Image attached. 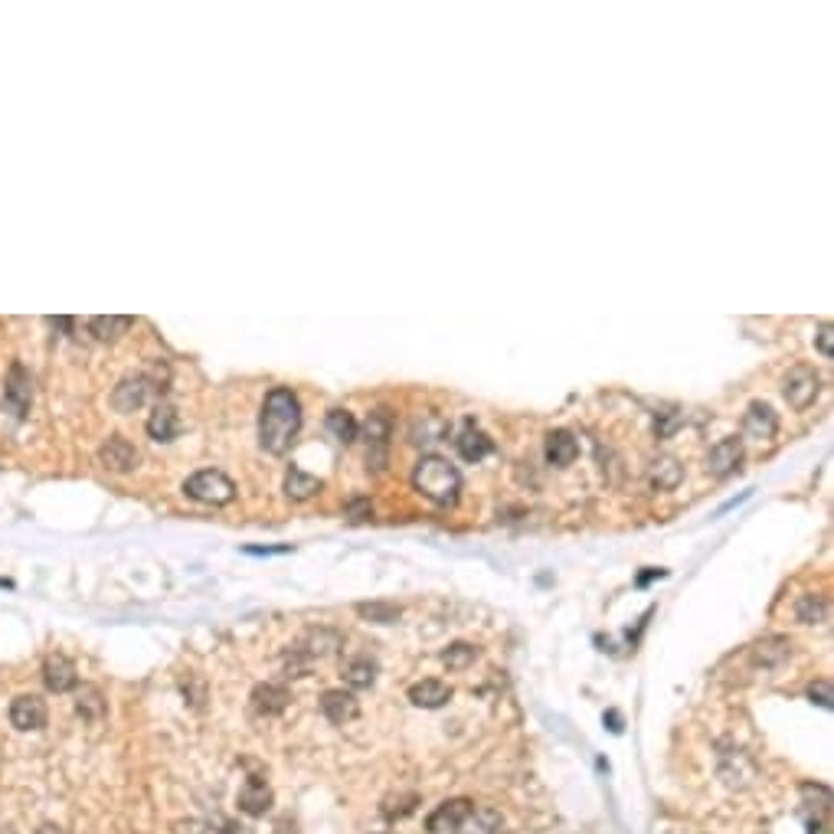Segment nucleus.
<instances>
[{
	"mask_svg": "<svg viewBox=\"0 0 834 834\" xmlns=\"http://www.w3.org/2000/svg\"><path fill=\"white\" fill-rule=\"evenodd\" d=\"M132 327V317H124V315H98V317H92L88 321V334L96 337V341H118L124 331Z\"/></svg>",
	"mask_w": 834,
	"mask_h": 834,
	"instance_id": "nucleus-23",
	"label": "nucleus"
},
{
	"mask_svg": "<svg viewBox=\"0 0 834 834\" xmlns=\"http://www.w3.org/2000/svg\"><path fill=\"white\" fill-rule=\"evenodd\" d=\"M327 432H331L337 442L351 445V442L361 435V426H357V419H353L347 409H331V413H327Z\"/></svg>",
	"mask_w": 834,
	"mask_h": 834,
	"instance_id": "nucleus-25",
	"label": "nucleus"
},
{
	"mask_svg": "<svg viewBox=\"0 0 834 834\" xmlns=\"http://www.w3.org/2000/svg\"><path fill=\"white\" fill-rule=\"evenodd\" d=\"M357 612H361L363 619H373V622H383V625L399 619V606H393V602H370V606L363 602V606H357Z\"/></svg>",
	"mask_w": 834,
	"mask_h": 834,
	"instance_id": "nucleus-32",
	"label": "nucleus"
},
{
	"mask_svg": "<svg viewBox=\"0 0 834 834\" xmlns=\"http://www.w3.org/2000/svg\"><path fill=\"white\" fill-rule=\"evenodd\" d=\"M148 380L144 377H128L122 380L118 387H115L112 393V406L118 409V413H134V409H141L144 406V399H148Z\"/></svg>",
	"mask_w": 834,
	"mask_h": 834,
	"instance_id": "nucleus-17",
	"label": "nucleus"
},
{
	"mask_svg": "<svg viewBox=\"0 0 834 834\" xmlns=\"http://www.w3.org/2000/svg\"><path fill=\"white\" fill-rule=\"evenodd\" d=\"M76 710H79L86 720H102V717H105V697H102V691L92 684H82L79 697H76Z\"/></svg>",
	"mask_w": 834,
	"mask_h": 834,
	"instance_id": "nucleus-28",
	"label": "nucleus"
},
{
	"mask_svg": "<svg viewBox=\"0 0 834 834\" xmlns=\"http://www.w3.org/2000/svg\"><path fill=\"white\" fill-rule=\"evenodd\" d=\"M36 834H66V831H62V828H56V825H43Z\"/></svg>",
	"mask_w": 834,
	"mask_h": 834,
	"instance_id": "nucleus-40",
	"label": "nucleus"
},
{
	"mask_svg": "<svg viewBox=\"0 0 834 834\" xmlns=\"http://www.w3.org/2000/svg\"><path fill=\"white\" fill-rule=\"evenodd\" d=\"M50 720V710H46V701L36 694H20L10 701V723L20 729V733H36L43 729Z\"/></svg>",
	"mask_w": 834,
	"mask_h": 834,
	"instance_id": "nucleus-6",
	"label": "nucleus"
},
{
	"mask_svg": "<svg viewBox=\"0 0 834 834\" xmlns=\"http://www.w3.org/2000/svg\"><path fill=\"white\" fill-rule=\"evenodd\" d=\"M808 697H811V703H818V707H825V710H831V684L828 681H815V684L808 687Z\"/></svg>",
	"mask_w": 834,
	"mask_h": 834,
	"instance_id": "nucleus-35",
	"label": "nucleus"
},
{
	"mask_svg": "<svg viewBox=\"0 0 834 834\" xmlns=\"http://www.w3.org/2000/svg\"><path fill=\"white\" fill-rule=\"evenodd\" d=\"M337 645H341V635L327 632V628H317V632H307L305 648H298V651L305 655L307 661H311V658H325V655H331Z\"/></svg>",
	"mask_w": 834,
	"mask_h": 834,
	"instance_id": "nucleus-26",
	"label": "nucleus"
},
{
	"mask_svg": "<svg viewBox=\"0 0 834 834\" xmlns=\"http://www.w3.org/2000/svg\"><path fill=\"white\" fill-rule=\"evenodd\" d=\"M409 701H413L416 707H422V710H439V707H445V703L452 701V687H448L445 681L426 677V681L409 687Z\"/></svg>",
	"mask_w": 834,
	"mask_h": 834,
	"instance_id": "nucleus-15",
	"label": "nucleus"
},
{
	"mask_svg": "<svg viewBox=\"0 0 834 834\" xmlns=\"http://www.w3.org/2000/svg\"><path fill=\"white\" fill-rule=\"evenodd\" d=\"M818 390H821V380H818L815 370L808 367H795L782 383V393H785V403L792 409H808V406L818 399Z\"/></svg>",
	"mask_w": 834,
	"mask_h": 834,
	"instance_id": "nucleus-5",
	"label": "nucleus"
},
{
	"mask_svg": "<svg viewBox=\"0 0 834 834\" xmlns=\"http://www.w3.org/2000/svg\"><path fill=\"white\" fill-rule=\"evenodd\" d=\"M795 619L805 625H821L828 619V602L825 596H815V592H808V596L799 599V606H795Z\"/></svg>",
	"mask_w": 834,
	"mask_h": 834,
	"instance_id": "nucleus-30",
	"label": "nucleus"
},
{
	"mask_svg": "<svg viewBox=\"0 0 834 834\" xmlns=\"http://www.w3.org/2000/svg\"><path fill=\"white\" fill-rule=\"evenodd\" d=\"M544 455L550 465L556 468H566L576 462V455H580V442L573 439V432L566 429H556L546 435V445H544Z\"/></svg>",
	"mask_w": 834,
	"mask_h": 834,
	"instance_id": "nucleus-16",
	"label": "nucleus"
},
{
	"mask_svg": "<svg viewBox=\"0 0 834 834\" xmlns=\"http://www.w3.org/2000/svg\"><path fill=\"white\" fill-rule=\"evenodd\" d=\"M743 432L756 442L773 439L775 432H779V416L773 413V406H765V403L749 406L747 416H743Z\"/></svg>",
	"mask_w": 834,
	"mask_h": 834,
	"instance_id": "nucleus-13",
	"label": "nucleus"
},
{
	"mask_svg": "<svg viewBox=\"0 0 834 834\" xmlns=\"http://www.w3.org/2000/svg\"><path fill=\"white\" fill-rule=\"evenodd\" d=\"M474 655H478V651H474L472 645H465V641H458V645H452V648H448L445 655H442V661H445V664L452 667V671H462V667L472 664Z\"/></svg>",
	"mask_w": 834,
	"mask_h": 834,
	"instance_id": "nucleus-33",
	"label": "nucleus"
},
{
	"mask_svg": "<svg viewBox=\"0 0 834 834\" xmlns=\"http://www.w3.org/2000/svg\"><path fill=\"white\" fill-rule=\"evenodd\" d=\"M416 802L419 799H416L413 792H409V795H390V799L383 802V815H387L390 821H393V818H406L416 808Z\"/></svg>",
	"mask_w": 834,
	"mask_h": 834,
	"instance_id": "nucleus-34",
	"label": "nucleus"
},
{
	"mask_svg": "<svg viewBox=\"0 0 834 834\" xmlns=\"http://www.w3.org/2000/svg\"><path fill=\"white\" fill-rule=\"evenodd\" d=\"M472 802L468 799H448V802H442L435 811H432L429 818H426V828H429V834H448V831H455L458 825H462V818L472 811Z\"/></svg>",
	"mask_w": 834,
	"mask_h": 834,
	"instance_id": "nucleus-12",
	"label": "nucleus"
},
{
	"mask_svg": "<svg viewBox=\"0 0 834 834\" xmlns=\"http://www.w3.org/2000/svg\"><path fill=\"white\" fill-rule=\"evenodd\" d=\"M184 494L200 500V504H210V508H223V504L236 498V484L220 468H203V472L190 474L184 481Z\"/></svg>",
	"mask_w": 834,
	"mask_h": 834,
	"instance_id": "nucleus-3",
	"label": "nucleus"
},
{
	"mask_svg": "<svg viewBox=\"0 0 834 834\" xmlns=\"http://www.w3.org/2000/svg\"><path fill=\"white\" fill-rule=\"evenodd\" d=\"M792 655V641L785 635H769L759 645H753V661L759 667H779Z\"/></svg>",
	"mask_w": 834,
	"mask_h": 834,
	"instance_id": "nucleus-21",
	"label": "nucleus"
},
{
	"mask_svg": "<svg viewBox=\"0 0 834 834\" xmlns=\"http://www.w3.org/2000/svg\"><path fill=\"white\" fill-rule=\"evenodd\" d=\"M98 458H102V465L115 474H128L138 468V448L124 439V435H112L105 445L98 448Z\"/></svg>",
	"mask_w": 834,
	"mask_h": 834,
	"instance_id": "nucleus-8",
	"label": "nucleus"
},
{
	"mask_svg": "<svg viewBox=\"0 0 834 834\" xmlns=\"http://www.w3.org/2000/svg\"><path fill=\"white\" fill-rule=\"evenodd\" d=\"M317 491H321V481H317L315 474L301 472V468H291L289 478H285V494H289L291 500H307V498H315Z\"/></svg>",
	"mask_w": 834,
	"mask_h": 834,
	"instance_id": "nucleus-24",
	"label": "nucleus"
},
{
	"mask_svg": "<svg viewBox=\"0 0 834 834\" xmlns=\"http://www.w3.org/2000/svg\"><path fill=\"white\" fill-rule=\"evenodd\" d=\"M301 429V403L289 387H275L259 413V445L269 455H285Z\"/></svg>",
	"mask_w": 834,
	"mask_h": 834,
	"instance_id": "nucleus-1",
	"label": "nucleus"
},
{
	"mask_svg": "<svg viewBox=\"0 0 834 834\" xmlns=\"http://www.w3.org/2000/svg\"><path fill=\"white\" fill-rule=\"evenodd\" d=\"M739 462H743V439H737V435L720 439L717 445L710 448V455H707V468H710L713 478H727V474H733L739 468Z\"/></svg>",
	"mask_w": 834,
	"mask_h": 834,
	"instance_id": "nucleus-10",
	"label": "nucleus"
},
{
	"mask_svg": "<svg viewBox=\"0 0 834 834\" xmlns=\"http://www.w3.org/2000/svg\"><path fill=\"white\" fill-rule=\"evenodd\" d=\"M452 834H504V818H500L498 808L478 805L462 818V825Z\"/></svg>",
	"mask_w": 834,
	"mask_h": 834,
	"instance_id": "nucleus-14",
	"label": "nucleus"
},
{
	"mask_svg": "<svg viewBox=\"0 0 834 834\" xmlns=\"http://www.w3.org/2000/svg\"><path fill=\"white\" fill-rule=\"evenodd\" d=\"M239 808L252 818L265 815V811L272 808V789H269L262 779H249L246 785L239 789Z\"/></svg>",
	"mask_w": 834,
	"mask_h": 834,
	"instance_id": "nucleus-20",
	"label": "nucleus"
},
{
	"mask_svg": "<svg viewBox=\"0 0 834 834\" xmlns=\"http://www.w3.org/2000/svg\"><path fill=\"white\" fill-rule=\"evenodd\" d=\"M655 576H658V580H661V576H664V570H651V573H645V576H638V586H645V582H651V580H655Z\"/></svg>",
	"mask_w": 834,
	"mask_h": 834,
	"instance_id": "nucleus-39",
	"label": "nucleus"
},
{
	"mask_svg": "<svg viewBox=\"0 0 834 834\" xmlns=\"http://www.w3.org/2000/svg\"><path fill=\"white\" fill-rule=\"evenodd\" d=\"M455 442H458V455L465 458V462H481L484 455H491V448H494V442L488 439L481 429H472V426H468Z\"/></svg>",
	"mask_w": 834,
	"mask_h": 834,
	"instance_id": "nucleus-22",
	"label": "nucleus"
},
{
	"mask_svg": "<svg viewBox=\"0 0 834 834\" xmlns=\"http://www.w3.org/2000/svg\"><path fill=\"white\" fill-rule=\"evenodd\" d=\"M177 432H180V416H177V409L170 403H158L154 406V413H151L148 419V435L154 442H170L177 439Z\"/></svg>",
	"mask_w": 834,
	"mask_h": 834,
	"instance_id": "nucleus-18",
	"label": "nucleus"
},
{
	"mask_svg": "<svg viewBox=\"0 0 834 834\" xmlns=\"http://www.w3.org/2000/svg\"><path fill=\"white\" fill-rule=\"evenodd\" d=\"M651 484L658 488V491H671V488H677L681 484V478H684V472H681V465H677L674 458H658L655 465H651Z\"/></svg>",
	"mask_w": 834,
	"mask_h": 834,
	"instance_id": "nucleus-27",
	"label": "nucleus"
},
{
	"mask_svg": "<svg viewBox=\"0 0 834 834\" xmlns=\"http://www.w3.org/2000/svg\"><path fill=\"white\" fill-rule=\"evenodd\" d=\"M43 684L53 691V694H69L79 687V671L66 655H50L43 661Z\"/></svg>",
	"mask_w": 834,
	"mask_h": 834,
	"instance_id": "nucleus-7",
	"label": "nucleus"
},
{
	"mask_svg": "<svg viewBox=\"0 0 834 834\" xmlns=\"http://www.w3.org/2000/svg\"><path fill=\"white\" fill-rule=\"evenodd\" d=\"M818 351L825 353V357H834V327L831 325L818 327Z\"/></svg>",
	"mask_w": 834,
	"mask_h": 834,
	"instance_id": "nucleus-36",
	"label": "nucleus"
},
{
	"mask_svg": "<svg viewBox=\"0 0 834 834\" xmlns=\"http://www.w3.org/2000/svg\"><path fill=\"white\" fill-rule=\"evenodd\" d=\"M808 834H821V825H818V818L811 821V825H808Z\"/></svg>",
	"mask_w": 834,
	"mask_h": 834,
	"instance_id": "nucleus-41",
	"label": "nucleus"
},
{
	"mask_svg": "<svg viewBox=\"0 0 834 834\" xmlns=\"http://www.w3.org/2000/svg\"><path fill=\"white\" fill-rule=\"evenodd\" d=\"M390 432H393V422H390L387 409H377V413L367 416V442L370 445H377L380 452H383L387 442H390Z\"/></svg>",
	"mask_w": 834,
	"mask_h": 834,
	"instance_id": "nucleus-31",
	"label": "nucleus"
},
{
	"mask_svg": "<svg viewBox=\"0 0 834 834\" xmlns=\"http://www.w3.org/2000/svg\"><path fill=\"white\" fill-rule=\"evenodd\" d=\"M321 713H325L334 727H344V723H351L353 717L361 713V703H357V697H353L351 691L331 687V691L321 694Z\"/></svg>",
	"mask_w": 834,
	"mask_h": 834,
	"instance_id": "nucleus-9",
	"label": "nucleus"
},
{
	"mask_svg": "<svg viewBox=\"0 0 834 834\" xmlns=\"http://www.w3.org/2000/svg\"><path fill=\"white\" fill-rule=\"evenodd\" d=\"M370 514H373L370 500H351V504H347V518L351 520H367Z\"/></svg>",
	"mask_w": 834,
	"mask_h": 834,
	"instance_id": "nucleus-37",
	"label": "nucleus"
},
{
	"mask_svg": "<svg viewBox=\"0 0 834 834\" xmlns=\"http://www.w3.org/2000/svg\"><path fill=\"white\" fill-rule=\"evenodd\" d=\"M291 694L281 684H259L252 691V710L262 713V717H279L285 707H289Z\"/></svg>",
	"mask_w": 834,
	"mask_h": 834,
	"instance_id": "nucleus-19",
	"label": "nucleus"
},
{
	"mask_svg": "<svg viewBox=\"0 0 834 834\" xmlns=\"http://www.w3.org/2000/svg\"><path fill=\"white\" fill-rule=\"evenodd\" d=\"M344 681H347L353 691H363V687H370L377 681V664L370 658H353L351 664L344 667Z\"/></svg>",
	"mask_w": 834,
	"mask_h": 834,
	"instance_id": "nucleus-29",
	"label": "nucleus"
},
{
	"mask_svg": "<svg viewBox=\"0 0 834 834\" xmlns=\"http://www.w3.org/2000/svg\"><path fill=\"white\" fill-rule=\"evenodd\" d=\"M413 484L422 498H429L439 508H452L462 494V474L442 455H422L413 472Z\"/></svg>",
	"mask_w": 834,
	"mask_h": 834,
	"instance_id": "nucleus-2",
	"label": "nucleus"
},
{
	"mask_svg": "<svg viewBox=\"0 0 834 834\" xmlns=\"http://www.w3.org/2000/svg\"><path fill=\"white\" fill-rule=\"evenodd\" d=\"M720 779L727 782L729 789H747V785H753V779H756L753 759H749L747 753H739V749L723 753L720 756Z\"/></svg>",
	"mask_w": 834,
	"mask_h": 834,
	"instance_id": "nucleus-11",
	"label": "nucleus"
},
{
	"mask_svg": "<svg viewBox=\"0 0 834 834\" xmlns=\"http://www.w3.org/2000/svg\"><path fill=\"white\" fill-rule=\"evenodd\" d=\"M4 403H7L10 413L20 416V419L27 416L30 403H33V377H30V370L20 361H14L7 370V380H4Z\"/></svg>",
	"mask_w": 834,
	"mask_h": 834,
	"instance_id": "nucleus-4",
	"label": "nucleus"
},
{
	"mask_svg": "<svg viewBox=\"0 0 834 834\" xmlns=\"http://www.w3.org/2000/svg\"><path fill=\"white\" fill-rule=\"evenodd\" d=\"M291 546H246V554L252 556H279V554H289Z\"/></svg>",
	"mask_w": 834,
	"mask_h": 834,
	"instance_id": "nucleus-38",
	"label": "nucleus"
}]
</instances>
